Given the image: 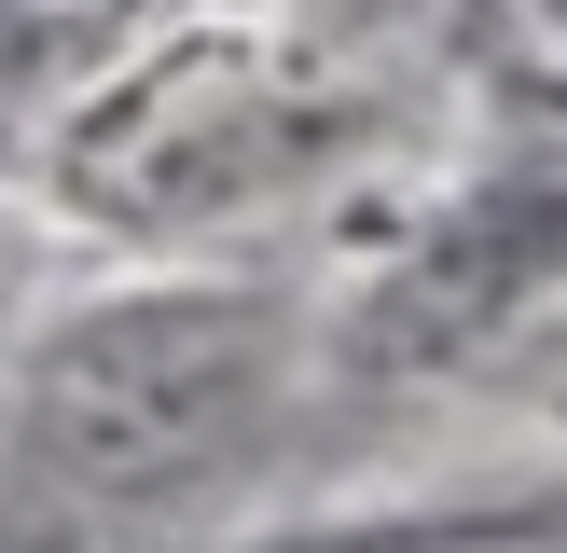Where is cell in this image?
Returning <instances> with one entry per match:
<instances>
[{
  "label": "cell",
  "instance_id": "1",
  "mask_svg": "<svg viewBox=\"0 0 567 553\" xmlns=\"http://www.w3.org/2000/svg\"><path fill=\"white\" fill-rule=\"evenodd\" d=\"M277 387V332L249 304H111L28 374V429H14V498L0 540L55 553L83 525H125L153 498L208 484Z\"/></svg>",
  "mask_w": 567,
  "mask_h": 553
}]
</instances>
